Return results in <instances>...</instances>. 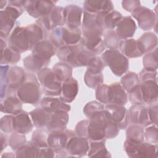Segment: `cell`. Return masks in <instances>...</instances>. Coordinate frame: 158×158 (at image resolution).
<instances>
[{"instance_id": "6da1fadb", "label": "cell", "mask_w": 158, "mask_h": 158, "mask_svg": "<svg viewBox=\"0 0 158 158\" xmlns=\"http://www.w3.org/2000/svg\"><path fill=\"white\" fill-rule=\"evenodd\" d=\"M57 56L62 62L73 67L88 66L96 57L95 54L86 49L80 43L60 48Z\"/></svg>"}, {"instance_id": "7a4b0ae2", "label": "cell", "mask_w": 158, "mask_h": 158, "mask_svg": "<svg viewBox=\"0 0 158 158\" xmlns=\"http://www.w3.org/2000/svg\"><path fill=\"white\" fill-rule=\"evenodd\" d=\"M96 98L104 104L124 105L128 98L125 89L118 83H112L109 86L101 84L97 86Z\"/></svg>"}, {"instance_id": "3957f363", "label": "cell", "mask_w": 158, "mask_h": 158, "mask_svg": "<svg viewBox=\"0 0 158 158\" xmlns=\"http://www.w3.org/2000/svg\"><path fill=\"white\" fill-rule=\"evenodd\" d=\"M40 85L33 74H27L25 81L17 89V95L22 102L36 104L40 99Z\"/></svg>"}, {"instance_id": "277c9868", "label": "cell", "mask_w": 158, "mask_h": 158, "mask_svg": "<svg viewBox=\"0 0 158 158\" xmlns=\"http://www.w3.org/2000/svg\"><path fill=\"white\" fill-rule=\"evenodd\" d=\"M105 65L110 67L117 76H121L128 70L129 62L128 59L117 49L106 50L101 57Z\"/></svg>"}, {"instance_id": "5b68a950", "label": "cell", "mask_w": 158, "mask_h": 158, "mask_svg": "<svg viewBox=\"0 0 158 158\" xmlns=\"http://www.w3.org/2000/svg\"><path fill=\"white\" fill-rule=\"evenodd\" d=\"M8 44L9 48L19 54L32 50L33 48L26 27L17 26L9 36Z\"/></svg>"}, {"instance_id": "8992f818", "label": "cell", "mask_w": 158, "mask_h": 158, "mask_svg": "<svg viewBox=\"0 0 158 158\" xmlns=\"http://www.w3.org/2000/svg\"><path fill=\"white\" fill-rule=\"evenodd\" d=\"M157 145L127 139L123 149L130 157H153L157 154Z\"/></svg>"}, {"instance_id": "52a82bcc", "label": "cell", "mask_w": 158, "mask_h": 158, "mask_svg": "<svg viewBox=\"0 0 158 158\" xmlns=\"http://www.w3.org/2000/svg\"><path fill=\"white\" fill-rule=\"evenodd\" d=\"M38 80L46 96H55L60 94L62 83L52 70L43 67L37 72Z\"/></svg>"}, {"instance_id": "ba28073f", "label": "cell", "mask_w": 158, "mask_h": 158, "mask_svg": "<svg viewBox=\"0 0 158 158\" xmlns=\"http://www.w3.org/2000/svg\"><path fill=\"white\" fill-rule=\"evenodd\" d=\"M38 25L44 32L52 30L57 26L65 24L64 19V8L59 6H54L52 11L47 15L40 17L36 20Z\"/></svg>"}, {"instance_id": "9c48e42d", "label": "cell", "mask_w": 158, "mask_h": 158, "mask_svg": "<svg viewBox=\"0 0 158 158\" xmlns=\"http://www.w3.org/2000/svg\"><path fill=\"white\" fill-rule=\"evenodd\" d=\"M74 136V131L66 129L50 131L48 138V146L54 152L65 149L68 142Z\"/></svg>"}, {"instance_id": "30bf717a", "label": "cell", "mask_w": 158, "mask_h": 158, "mask_svg": "<svg viewBox=\"0 0 158 158\" xmlns=\"http://www.w3.org/2000/svg\"><path fill=\"white\" fill-rule=\"evenodd\" d=\"M131 14L137 20L139 27L143 30H149L156 25L157 15L149 9L139 6Z\"/></svg>"}, {"instance_id": "8fae6325", "label": "cell", "mask_w": 158, "mask_h": 158, "mask_svg": "<svg viewBox=\"0 0 158 158\" xmlns=\"http://www.w3.org/2000/svg\"><path fill=\"white\" fill-rule=\"evenodd\" d=\"M1 110L6 114L15 115L22 110V102L17 95V89L8 88L6 98L1 99Z\"/></svg>"}, {"instance_id": "7c38bea8", "label": "cell", "mask_w": 158, "mask_h": 158, "mask_svg": "<svg viewBox=\"0 0 158 158\" xmlns=\"http://www.w3.org/2000/svg\"><path fill=\"white\" fill-rule=\"evenodd\" d=\"M54 6L51 1H26L24 9L31 17L40 18L48 15Z\"/></svg>"}, {"instance_id": "4fadbf2b", "label": "cell", "mask_w": 158, "mask_h": 158, "mask_svg": "<svg viewBox=\"0 0 158 158\" xmlns=\"http://www.w3.org/2000/svg\"><path fill=\"white\" fill-rule=\"evenodd\" d=\"M105 110L108 113L111 121L117 124L119 129H125L128 125V110L122 105L109 104L106 106Z\"/></svg>"}, {"instance_id": "5bb4252c", "label": "cell", "mask_w": 158, "mask_h": 158, "mask_svg": "<svg viewBox=\"0 0 158 158\" xmlns=\"http://www.w3.org/2000/svg\"><path fill=\"white\" fill-rule=\"evenodd\" d=\"M88 139L79 136L72 137L68 142L65 148L69 157H83L88 153Z\"/></svg>"}, {"instance_id": "9a60e30c", "label": "cell", "mask_w": 158, "mask_h": 158, "mask_svg": "<svg viewBox=\"0 0 158 158\" xmlns=\"http://www.w3.org/2000/svg\"><path fill=\"white\" fill-rule=\"evenodd\" d=\"M129 122L141 127H146L151 123L148 109L142 105H134L128 110Z\"/></svg>"}, {"instance_id": "2e32d148", "label": "cell", "mask_w": 158, "mask_h": 158, "mask_svg": "<svg viewBox=\"0 0 158 158\" xmlns=\"http://www.w3.org/2000/svg\"><path fill=\"white\" fill-rule=\"evenodd\" d=\"M83 10L80 7L71 4L64 9V22L67 27L72 29L79 28L81 25Z\"/></svg>"}, {"instance_id": "e0dca14e", "label": "cell", "mask_w": 158, "mask_h": 158, "mask_svg": "<svg viewBox=\"0 0 158 158\" xmlns=\"http://www.w3.org/2000/svg\"><path fill=\"white\" fill-rule=\"evenodd\" d=\"M80 43L88 51L95 54L101 53L106 48L102 35L98 34H81Z\"/></svg>"}, {"instance_id": "ac0fdd59", "label": "cell", "mask_w": 158, "mask_h": 158, "mask_svg": "<svg viewBox=\"0 0 158 158\" xmlns=\"http://www.w3.org/2000/svg\"><path fill=\"white\" fill-rule=\"evenodd\" d=\"M55 47L49 40H41L32 49V54L41 59L46 65L50 62L51 57L55 54Z\"/></svg>"}, {"instance_id": "d6986e66", "label": "cell", "mask_w": 158, "mask_h": 158, "mask_svg": "<svg viewBox=\"0 0 158 158\" xmlns=\"http://www.w3.org/2000/svg\"><path fill=\"white\" fill-rule=\"evenodd\" d=\"M84 10L91 14H105L114 10L111 1L87 0L83 2Z\"/></svg>"}, {"instance_id": "ffe728a7", "label": "cell", "mask_w": 158, "mask_h": 158, "mask_svg": "<svg viewBox=\"0 0 158 158\" xmlns=\"http://www.w3.org/2000/svg\"><path fill=\"white\" fill-rule=\"evenodd\" d=\"M139 89L143 104H156L157 101V85L154 81H146L139 84Z\"/></svg>"}, {"instance_id": "44dd1931", "label": "cell", "mask_w": 158, "mask_h": 158, "mask_svg": "<svg viewBox=\"0 0 158 158\" xmlns=\"http://www.w3.org/2000/svg\"><path fill=\"white\" fill-rule=\"evenodd\" d=\"M41 107L51 113L58 111H65L68 112L70 110V106L67 104L60 98H54L46 96L40 101Z\"/></svg>"}, {"instance_id": "7402d4cb", "label": "cell", "mask_w": 158, "mask_h": 158, "mask_svg": "<svg viewBox=\"0 0 158 158\" xmlns=\"http://www.w3.org/2000/svg\"><path fill=\"white\" fill-rule=\"evenodd\" d=\"M33 128V122L28 114L22 110L13 116L14 132L26 134L30 132Z\"/></svg>"}, {"instance_id": "603a6c76", "label": "cell", "mask_w": 158, "mask_h": 158, "mask_svg": "<svg viewBox=\"0 0 158 158\" xmlns=\"http://www.w3.org/2000/svg\"><path fill=\"white\" fill-rule=\"evenodd\" d=\"M136 29V26L133 19L126 16L123 17L117 25L115 33L120 40H127L134 35Z\"/></svg>"}, {"instance_id": "cb8c5ba5", "label": "cell", "mask_w": 158, "mask_h": 158, "mask_svg": "<svg viewBox=\"0 0 158 158\" xmlns=\"http://www.w3.org/2000/svg\"><path fill=\"white\" fill-rule=\"evenodd\" d=\"M118 49L125 57L130 58L140 57L144 54L138 40L134 39L123 40L120 42Z\"/></svg>"}, {"instance_id": "d4e9b609", "label": "cell", "mask_w": 158, "mask_h": 158, "mask_svg": "<svg viewBox=\"0 0 158 158\" xmlns=\"http://www.w3.org/2000/svg\"><path fill=\"white\" fill-rule=\"evenodd\" d=\"M78 86L77 81L71 77L63 81L62 84L60 98L65 102L70 103L72 102L77 95Z\"/></svg>"}, {"instance_id": "484cf974", "label": "cell", "mask_w": 158, "mask_h": 158, "mask_svg": "<svg viewBox=\"0 0 158 158\" xmlns=\"http://www.w3.org/2000/svg\"><path fill=\"white\" fill-rule=\"evenodd\" d=\"M69 121V115L67 112L58 111L51 114L49 122L47 125L49 131L62 130L66 128Z\"/></svg>"}, {"instance_id": "4316f807", "label": "cell", "mask_w": 158, "mask_h": 158, "mask_svg": "<svg viewBox=\"0 0 158 158\" xmlns=\"http://www.w3.org/2000/svg\"><path fill=\"white\" fill-rule=\"evenodd\" d=\"M17 18L6 10H1V38L6 39L9 36Z\"/></svg>"}, {"instance_id": "83f0119b", "label": "cell", "mask_w": 158, "mask_h": 158, "mask_svg": "<svg viewBox=\"0 0 158 158\" xmlns=\"http://www.w3.org/2000/svg\"><path fill=\"white\" fill-rule=\"evenodd\" d=\"M99 15L102 27L104 30H113L123 18L122 14L116 10H112L107 14Z\"/></svg>"}, {"instance_id": "f1b7e54d", "label": "cell", "mask_w": 158, "mask_h": 158, "mask_svg": "<svg viewBox=\"0 0 158 158\" xmlns=\"http://www.w3.org/2000/svg\"><path fill=\"white\" fill-rule=\"evenodd\" d=\"M51 114L43 108H37L30 113V115L33 125L38 128H43L47 127Z\"/></svg>"}, {"instance_id": "f546056e", "label": "cell", "mask_w": 158, "mask_h": 158, "mask_svg": "<svg viewBox=\"0 0 158 158\" xmlns=\"http://www.w3.org/2000/svg\"><path fill=\"white\" fill-rule=\"evenodd\" d=\"M62 34L64 46L77 44L81 39V31L79 28L62 27Z\"/></svg>"}, {"instance_id": "4dcf8cb0", "label": "cell", "mask_w": 158, "mask_h": 158, "mask_svg": "<svg viewBox=\"0 0 158 158\" xmlns=\"http://www.w3.org/2000/svg\"><path fill=\"white\" fill-rule=\"evenodd\" d=\"M105 140L91 141L89 145L88 156L89 157H111L105 146Z\"/></svg>"}, {"instance_id": "1f68e13d", "label": "cell", "mask_w": 158, "mask_h": 158, "mask_svg": "<svg viewBox=\"0 0 158 158\" xmlns=\"http://www.w3.org/2000/svg\"><path fill=\"white\" fill-rule=\"evenodd\" d=\"M137 40L144 54L153 50L157 44L156 35L151 32L143 34Z\"/></svg>"}, {"instance_id": "d6a6232c", "label": "cell", "mask_w": 158, "mask_h": 158, "mask_svg": "<svg viewBox=\"0 0 158 158\" xmlns=\"http://www.w3.org/2000/svg\"><path fill=\"white\" fill-rule=\"evenodd\" d=\"M52 71L56 78L62 81H64L72 77V67L67 63L61 62L57 63L52 69Z\"/></svg>"}, {"instance_id": "836d02e7", "label": "cell", "mask_w": 158, "mask_h": 158, "mask_svg": "<svg viewBox=\"0 0 158 158\" xmlns=\"http://www.w3.org/2000/svg\"><path fill=\"white\" fill-rule=\"evenodd\" d=\"M120 83L123 88L130 93L139 85V80L136 73L128 72L122 77Z\"/></svg>"}, {"instance_id": "e575fe53", "label": "cell", "mask_w": 158, "mask_h": 158, "mask_svg": "<svg viewBox=\"0 0 158 158\" xmlns=\"http://www.w3.org/2000/svg\"><path fill=\"white\" fill-rule=\"evenodd\" d=\"M49 133L46 130L38 128L33 131L31 141L39 149L48 148V138Z\"/></svg>"}, {"instance_id": "d590c367", "label": "cell", "mask_w": 158, "mask_h": 158, "mask_svg": "<svg viewBox=\"0 0 158 158\" xmlns=\"http://www.w3.org/2000/svg\"><path fill=\"white\" fill-rule=\"evenodd\" d=\"M23 65L30 72H38L46 65L41 59L31 54L24 59Z\"/></svg>"}, {"instance_id": "8d00e7d4", "label": "cell", "mask_w": 158, "mask_h": 158, "mask_svg": "<svg viewBox=\"0 0 158 158\" xmlns=\"http://www.w3.org/2000/svg\"><path fill=\"white\" fill-rule=\"evenodd\" d=\"M40 149L38 148L31 141L25 143L16 151V157H38Z\"/></svg>"}, {"instance_id": "74e56055", "label": "cell", "mask_w": 158, "mask_h": 158, "mask_svg": "<svg viewBox=\"0 0 158 158\" xmlns=\"http://www.w3.org/2000/svg\"><path fill=\"white\" fill-rule=\"evenodd\" d=\"M20 59V54L7 47L1 50V65L16 64Z\"/></svg>"}, {"instance_id": "f35d334b", "label": "cell", "mask_w": 158, "mask_h": 158, "mask_svg": "<svg viewBox=\"0 0 158 158\" xmlns=\"http://www.w3.org/2000/svg\"><path fill=\"white\" fill-rule=\"evenodd\" d=\"M127 139L137 141H144V132L143 127L137 125H131L129 126L126 131Z\"/></svg>"}, {"instance_id": "ab89813d", "label": "cell", "mask_w": 158, "mask_h": 158, "mask_svg": "<svg viewBox=\"0 0 158 158\" xmlns=\"http://www.w3.org/2000/svg\"><path fill=\"white\" fill-rule=\"evenodd\" d=\"M103 43L105 47L110 49H117L120 42V39L117 35L115 31L107 30L105 32L103 38Z\"/></svg>"}, {"instance_id": "60d3db41", "label": "cell", "mask_w": 158, "mask_h": 158, "mask_svg": "<svg viewBox=\"0 0 158 158\" xmlns=\"http://www.w3.org/2000/svg\"><path fill=\"white\" fill-rule=\"evenodd\" d=\"M86 85L90 88H96L101 85L103 81L102 73H93L86 71L84 77Z\"/></svg>"}, {"instance_id": "b9f144b4", "label": "cell", "mask_w": 158, "mask_h": 158, "mask_svg": "<svg viewBox=\"0 0 158 158\" xmlns=\"http://www.w3.org/2000/svg\"><path fill=\"white\" fill-rule=\"evenodd\" d=\"M157 48L154 51L146 54L143 60L144 69L156 70L157 67Z\"/></svg>"}, {"instance_id": "7bdbcfd3", "label": "cell", "mask_w": 158, "mask_h": 158, "mask_svg": "<svg viewBox=\"0 0 158 158\" xmlns=\"http://www.w3.org/2000/svg\"><path fill=\"white\" fill-rule=\"evenodd\" d=\"M26 143L25 136L23 134L13 132L9 139V144L11 149L17 151Z\"/></svg>"}, {"instance_id": "ee69618b", "label": "cell", "mask_w": 158, "mask_h": 158, "mask_svg": "<svg viewBox=\"0 0 158 158\" xmlns=\"http://www.w3.org/2000/svg\"><path fill=\"white\" fill-rule=\"evenodd\" d=\"M104 109V106L97 101H91L87 103L83 108V112L87 118H89L95 112Z\"/></svg>"}, {"instance_id": "f6af8a7d", "label": "cell", "mask_w": 158, "mask_h": 158, "mask_svg": "<svg viewBox=\"0 0 158 158\" xmlns=\"http://www.w3.org/2000/svg\"><path fill=\"white\" fill-rule=\"evenodd\" d=\"M62 27H57L52 30L50 35V41L56 48H61L64 46L62 42Z\"/></svg>"}, {"instance_id": "bcb514c9", "label": "cell", "mask_w": 158, "mask_h": 158, "mask_svg": "<svg viewBox=\"0 0 158 158\" xmlns=\"http://www.w3.org/2000/svg\"><path fill=\"white\" fill-rule=\"evenodd\" d=\"M13 116L6 115L1 119V130L5 133H13Z\"/></svg>"}, {"instance_id": "7dc6e473", "label": "cell", "mask_w": 158, "mask_h": 158, "mask_svg": "<svg viewBox=\"0 0 158 158\" xmlns=\"http://www.w3.org/2000/svg\"><path fill=\"white\" fill-rule=\"evenodd\" d=\"M104 67L105 65L101 58L96 56L87 66V70L93 73H100Z\"/></svg>"}, {"instance_id": "c3c4849f", "label": "cell", "mask_w": 158, "mask_h": 158, "mask_svg": "<svg viewBox=\"0 0 158 158\" xmlns=\"http://www.w3.org/2000/svg\"><path fill=\"white\" fill-rule=\"evenodd\" d=\"M144 136L146 140L151 144L157 143V129L156 127L151 126L145 130Z\"/></svg>"}, {"instance_id": "681fc988", "label": "cell", "mask_w": 158, "mask_h": 158, "mask_svg": "<svg viewBox=\"0 0 158 158\" xmlns=\"http://www.w3.org/2000/svg\"><path fill=\"white\" fill-rule=\"evenodd\" d=\"M157 71L144 69L139 73V79L142 81H154L157 79Z\"/></svg>"}, {"instance_id": "f907efd6", "label": "cell", "mask_w": 158, "mask_h": 158, "mask_svg": "<svg viewBox=\"0 0 158 158\" xmlns=\"http://www.w3.org/2000/svg\"><path fill=\"white\" fill-rule=\"evenodd\" d=\"M129 100L134 105H143L141 95L139 89V85L129 93Z\"/></svg>"}, {"instance_id": "816d5d0a", "label": "cell", "mask_w": 158, "mask_h": 158, "mask_svg": "<svg viewBox=\"0 0 158 158\" xmlns=\"http://www.w3.org/2000/svg\"><path fill=\"white\" fill-rule=\"evenodd\" d=\"M122 7L127 11L133 12L140 6L139 1H123L122 2Z\"/></svg>"}, {"instance_id": "f5cc1de1", "label": "cell", "mask_w": 158, "mask_h": 158, "mask_svg": "<svg viewBox=\"0 0 158 158\" xmlns=\"http://www.w3.org/2000/svg\"><path fill=\"white\" fill-rule=\"evenodd\" d=\"M149 117L151 123L157 124V105L156 104L155 105H152L148 109Z\"/></svg>"}, {"instance_id": "db71d44e", "label": "cell", "mask_w": 158, "mask_h": 158, "mask_svg": "<svg viewBox=\"0 0 158 158\" xmlns=\"http://www.w3.org/2000/svg\"><path fill=\"white\" fill-rule=\"evenodd\" d=\"M1 151L2 152L4 148H5L9 143V139L7 138V135L4 134L3 133H1Z\"/></svg>"}]
</instances>
